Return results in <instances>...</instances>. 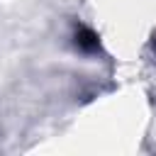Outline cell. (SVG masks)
I'll use <instances>...</instances> for the list:
<instances>
[{
    "instance_id": "obj_1",
    "label": "cell",
    "mask_w": 156,
    "mask_h": 156,
    "mask_svg": "<svg viewBox=\"0 0 156 156\" xmlns=\"http://www.w3.org/2000/svg\"><path fill=\"white\" fill-rule=\"evenodd\" d=\"M73 46L80 51V54H88V56H93V54H100L102 51V41H100V34L90 27V24H85V22H73Z\"/></svg>"
},
{
    "instance_id": "obj_2",
    "label": "cell",
    "mask_w": 156,
    "mask_h": 156,
    "mask_svg": "<svg viewBox=\"0 0 156 156\" xmlns=\"http://www.w3.org/2000/svg\"><path fill=\"white\" fill-rule=\"evenodd\" d=\"M151 49L156 51V32H154V37H151Z\"/></svg>"
}]
</instances>
